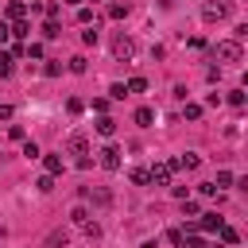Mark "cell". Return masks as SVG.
<instances>
[{
    "label": "cell",
    "mask_w": 248,
    "mask_h": 248,
    "mask_svg": "<svg viewBox=\"0 0 248 248\" xmlns=\"http://www.w3.org/2000/svg\"><path fill=\"white\" fill-rule=\"evenodd\" d=\"M8 74H12V54L0 50V78H8Z\"/></svg>",
    "instance_id": "25"
},
{
    "label": "cell",
    "mask_w": 248,
    "mask_h": 248,
    "mask_svg": "<svg viewBox=\"0 0 248 248\" xmlns=\"http://www.w3.org/2000/svg\"><path fill=\"white\" fill-rule=\"evenodd\" d=\"M128 16V4H108V19H124Z\"/></svg>",
    "instance_id": "17"
},
{
    "label": "cell",
    "mask_w": 248,
    "mask_h": 248,
    "mask_svg": "<svg viewBox=\"0 0 248 248\" xmlns=\"http://www.w3.org/2000/svg\"><path fill=\"white\" fill-rule=\"evenodd\" d=\"M43 35H46V39H58V35H62V27H58L54 19H46V23H43Z\"/></svg>",
    "instance_id": "18"
},
{
    "label": "cell",
    "mask_w": 248,
    "mask_h": 248,
    "mask_svg": "<svg viewBox=\"0 0 248 248\" xmlns=\"http://www.w3.org/2000/svg\"><path fill=\"white\" fill-rule=\"evenodd\" d=\"M229 105H236V108H240V105H244V93H240V89H229Z\"/></svg>",
    "instance_id": "29"
},
{
    "label": "cell",
    "mask_w": 248,
    "mask_h": 248,
    "mask_svg": "<svg viewBox=\"0 0 248 248\" xmlns=\"http://www.w3.org/2000/svg\"><path fill=\"white\" fill-rule=\"evenodd\" d=\"M81 229H85V236H89V240H101V225H93V221H89V225H81Z\"/></svg>",
    "instance_id": "27"
},
{
    "label": "cell",
    "mask_w": 248,
    "mask_h": 248,
    "mask_svg": "<svg viewBox=\"0 0 248 248\" xmlns=\"http://www.w3.org/2000/svg\"><path fill=\"white\" fill-rule=\"evenodd\" d=\"M221 225H225V221H221L217 213H205L202 221H194V229H202V232H213V229H221Z\"/></svg>",
    "instance_id": "8"
},
{
    "label": "cell",
    "mask_w": 248,
    "mask_h": 248,
    "mask_svg": "<svg viewBox=\"0 0 248 248\" xmlns=\"http://www.w3.org/2000/svg\"><path fill=\"white\" fill-rule=\"evenodd\" d=\"M35 186H39V190H43V194H46V190H54V178H50V174H43V178H39V182H35Z\"/></svg>",
    "instance_id": "30"
},
{
    "label": "cell",
    "mask_w": 248,
    "mask_h": 248,
    "mask_svg": "<svg viewBox=\"0 0 248 248\" xmlns=\"http://www.w3.org/2000/svg\"><path fill=\"white\" fill-rule=\"evenodd\" d=\"M97 39H101V35H97V23H93V27H85V31H81V43H89V46H93V43H97Z\"/></svg>",
    "instance_id": "20"
},
{
    "label": "cell",
    "mask_w": 248,
    "mask_h": 248,
    "mask_svg": "<svg viewBox=\"0 0 248 248\" xmlns=\"http://www.w3.org/2000/svg\"><path fill=\"white\" fill-rule=\"evenodd\" d=\"M217 232H221V244H240V232H236L232 225H221Z\"/></svg>",
    "instance_id": "12"
},
{
    "label": "cell",
    "mask_w": 248,
    "mask_h": 248,
    "mask_svg": "<svg viewBox=\"0 0 248 248\" xmlns=\"http://www.w3.org/2000/svg\"><path fill=\"white\" fill-rule=\"evenodd\" d=\"M174 163V170H198V163H202V155L198 151H182L178 159H170Z\"/></svg>",
    "instance_id": "7"
},
{
    "label": "cell",
    "mask_w": 248,
    "mask_h": 248,
    "mask_svg": "<svg viewBox=\"0 0 248 248\" xmlns=\"http://www.w3.org/2000/svg\"><path fill=\"white\" fill-rule=\"evenodd\" d=\"M167 240H170L174 248H182V232H178V229H170V232H167Z\"/></svg>",
    "instance_id": "33"
},
{
    "label": "cell",
    "mask_w": 248,
    "mask_h": 248,
    "mask_svg": "<svg viewBox=\"0 0 248 248\" xmlns=\"http://www.w3.org/2000/svg\"><path fill=\"white\" fill-rule=\"evenodd\" d=\"M70 74H85V58H81V54L70 58Z\"/></svg>",
    "instance_id": "21"
},
{
    "label": "cell",
    "mask_w": 248,
    "mask_h": 248,
    "mask_svg": "<svg viewBox=\"0 0 248 248\" xmlns=\"http://www.w3.org/2000/svg\"><path fill=\"white\" fill-rule=\"evenodd\" d=\"M97 163H101L105 170H120V147H116V143H105V147L97 151Z\"/></svg>",
    "instance_id": "3"
},
{
    "label": "cell",
    "mask_w": 248,
    "mask_h": 248,
    "mask_svg": "<svg viewBox=\"0 0 248 248\" xmlns=\"http://www.w3.org/2000/svg\"><path fill=\"white\" fill-rule=\"evenodd\" d=\"M23 54H31V58H43V46H39V43H31V46H23Z\"/></svg>",
    "instance_id": "31"
},
{
    "label": "cell",
    "mask_w": 248,
    "mask_h": 248,
    "mask_svg": "<svg viewBox=\"0 0 248 248\" xmlns=\"http://www.w3.org/2000/svg\"><path fill=\"white\" fill-rule=\"evenodd\" d=\"M182 112H186V120H202V105H186Z\"/></svg>",
    "instance_id": "26"
},
{
    "label": "cell",
    "mask_w": 248,
    "mask_h": 248,
    "mask_svg": "<svg viewBox=\"0 0 248 248\" xmlns=\"http://www.w3.org/2000/svg\"><path fill=\"white\" fill-rule=\"evenodd\" d=\"M221 186H232V170H217V182H213V190H221Z\"/></svg>",
    "instance_id": "19"
},
{
    "label": "cell",
    "mask_w": 248,
    "mask_h": 248,
    "mask_svg": "<svg viewBox=\"0 0 248 248\" xmlns=\"http://www.w3.org/2000/svg\"><path fill=\"white\" fill-rule=\"evenodd\" d=\"M23 155H27V159H39L43 151H39V143H35V140H27V143H23Z\"/></svg>",
    "instance_id": "23"
},
{
    "label": "cell",
    "mask_w": 248,
    "mask_h": 248,
    "mask_svg": "<svg viewBox=\"0 0 248 248\" xmlns=\"http://www.w3.org/2000/svg\"><path fill=\"white\" fill-rule=\"evenodd\" d=\"M12 116H16V108L12 105H0V120H12Z\"/></svg>",
    "instance_id": "34"
},
{
    "label": "cell",
    "mask_w": 248,
    "mask_h": 248,
    "mask_svg": "<svg viewBox=\"0 0 248 248\" xmlns=\"http://www.w3.org/2000/svg\"><path fill=\"white\" fill-rule=\"evenodd\" d=\"M23 16H27V4L12 0V4H8V19H23Z\"/></svg>",
    "instance_id": "14"
},
{
    "label": "cell",
    "mask_w": 248,
    "mask_h": 248,
    "mask_svg": "<svg viewBox=\"0 0 248 248\" xmlns=\"http://www.w3.org/2000/svg\"><path fill=\"white\" fill-rule=\"evenodd\" d=\"M136 124H140V128H151V124H155V112H151V108H136Z\"/></svg>",
    "instance_id": "13"
},
{
    "label": "cell",
    "mask_w": 248,
    "mask_h": 248,
    "mask_svg": "<svg viewBox=\"0 0 248 248\" xmlns=\"http://www.w3.org/2000/svg\"><path fill=\"white\" fill-rule=\"evenodd\" d=\"M66 151H70V155H78V159H85V155H89V136H85V132H70Z\"/></svg>",
    "instance_id": "4"
},
{
    "label": "cell",
    "mask_w": 248,
    "mask_h": 248,
    "mask_svg": "<svg viewBox=\"0 0 248 248\" xmlns=\"http://www.w3.org/2000/svg\"><path fill=\"white\" fill-rule=\"evenodd\" d=\"M66 108H70V112H74V116H78V112H81V108H85V105H81V101H78V97H70V101H66Z\"/></svg>",
    "instance_id": "32"
},
{
    "label": "cell",
    "mask_w": 248,
    "mask_h": 248,
    "mask_svg": "<svg viewBox=\"0 0 248 248\" xmlns=\"http://www.w3.org/2000/svg\"><path fill=\"white\" fill-rule=\"evenodd\" d=\"M97 132H101V136H112V132H116V120H112V116H101V120H97Z\"/></svg>",
    "instance_id": "15"
},
{
    "label": "cell",
    "mask_w": 248,
    "mask_h": 248,
    "mask_svg": "<svg viewBox=\"0 0 248 248\" xmlns=\"http://www.w3.org/2000/svg\"><path fill=\"white\" fill-rule=\"evenodd\" d=\"M43 167H46V174L54 178V174H62V159L58 155H43Z\"/></svg>",
    "instance_id": "10"
},
{
    "label": "cell",
    "mask_w": 248,
    "mask_h": 248,
    "mask_svg": "<svg viewBox=\"0 0 248 248\" xmlns=\"http://www.w3.org/2000/svg\"><path fill=\"white\" fill-rule=\"evenodd\" d=\"M8 35H12V31H8V23H4V19H0V43H4V39H8Z\"/></svg>",
    "instance_id": "35"
},
{
    "label": "cell",
    "mask_w": 248,
    "mask_h": 248,
    "mask_svg": "<svg viewBox=\"0 0 248 248\" xmlns=\"http://www.w3.org/2000/svg\"><path fill=\"white\" fill-rule=\"evenodd\" d=\"M202 19H205V23L229 19V0H205V4H202Z\"/></svg>",
    "instance_id": "2"
},
{
    "label": "cell",
    "mask_w": 248,
    "mask_h": 248,
    "mask_svg": "<svg viewBox=\"0 0 248 248\" xmlns=\"http://www.w3.org/2000/svg\"><path fill=\"white\" fill-rule=\"evenodd\" d=\"M213 58L225 62V66H236V62H244V46H240L236 39H221V43L213 46Z\"/></svg>",
    "instance_id": "1"
},
{
    "label": "cell",
    "mask_w": 248,
    "mask_h": 248,
    "mask_svg": "<svg viewBox=\"0 0 248 248\" xmlns=\"http://www.w3.org/2000/svg\"><path fill=\"white\" fill-rule=\"evenodd\" d=\"M124 89H128V93H143V89H147V81H143V78H132Z\"/></svg>",
    "instance_id": "22"
},
{
    "label": "cell",
    "mask_w": 248,
    "mask_h": 248,
    "mask_svg": "<svg viewBox=\"0 0 248 248\" xmlns=\"http://www.w3.org/2000/svg\"><path fill=\"white\" fill-rule=\"evenodd\" d=\"M85 194H89V198H93L97 205H112V194H108L105 186H97V190H85Z\"/></svg>",
    "instance_id": "11"
},
{
    "label": "cell",
    "mask_w": 248,
    "mask_h": 248,
    "mask_svg": "<svg viewBox=\"0 0 248 248\" xmlns=\"http://www.w3.org/2000/svg\"><path fill=\"white\" fill-rule=\"evenodd\" d=\"M112 54H116V58H120V62H128V58H132V54H136V43H132V39H128V35H124V31H120V35H116V39H112Z\"/></svg>",
    "instance_id": "5"
},
{
    "label": "cell",
    "mask_w": 248,
    "mask_h": 248,
    "mask_svg": "<svg viewBox=\"0 0 248 248\" xmlns=\"http://www.w3.org/2000/svg\"><path fill=\"white\" fill-rule=\"evenodd\" d=\"M70 221H74V225H89V209H85V205H74Z\"/></svg>",
    "instance_id": "16"
},
{
    "label": "cell",
    "mask_w": 248,
    "mask_h": 248,
    "mask_svg": "<svg viewBox=\"0 0 248 248\" xmlns=\"http://www.w3.org/2000/svg\"><path fill=\"white\" fill-rule=\"evenodd\" d=\"M182 248H205V240L194 232V236H182Z\"/></svg>",
    "instance_id": "24"
},
{
    "label": "cell",
    "mask_w": 248,
    "mask_h": 248,
    "mask_svg": "<svg viewBox=\"0 0 248 248\" xmlns=\"http://www.w3.org/2000/svg\"><path fill=\"white\" fill-rule=\"evenodd\" d=\"M78 19H81V23H85V27H89V23H93V12H89V8H85V4H81V8H78Z\"/></svg>",
    "instance_id": "28"
},
{
    "label": "cell",
    "mask_w": 248,
    "mask_h": 248,
    "mask_svg": "<svg viewBox=\"0 0 248 248\" xmlns=\"http://www.w3.org/2000/svg\"><path fill=\"white\" fill-rule=\"evenodd\" d=\"M170 174H174V163H155V167L147 170V182H155V186H167V182H170Z\"/></svg>",
    "instance_id": "6"
},
{
    "label": "cell",
    "mask_w": 248,
    "mask_h": 248,
    "mask_svg": "<svg viewBox=\"0 0 248 248\" xmlns=\"http://www.w3.org/2000/svg\"><path fill=\"white\" fill-rule=\"evenodd\" d=\"M66 240H70V232H66V229H54V232L43 240V248H66Z\"/></svg>",
    "instance_id": "9"
}]
</instances>
